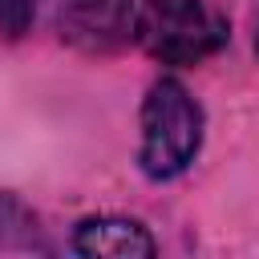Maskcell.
<instances>
[{
  "label": "cell",
  "instance_id": "6da1fadb",
  "mask_svg": "<svg viewBox=\"0 0 259 259\" xmlns=\"http://www.w3.org/2000/svg\"><path fill=\"white\" fill-rule=\"evenodd\" d=\"M202 146V109L198 101L170 77L154 81L142 101V146L138 166L146 178H174L182 174Z\"/></svg>",
  "mask_w": 259,
  "mask_h": 259
},
{
  "label": "cell",
  "instance_id": "277c9868",
  "mask_svg": "<svg viewBox=\"0 0 259 259\" xmlns=\"http://www.w3.org/2000/svg\"><path fill=\"white\" fill-rule=\"evenodd\" d=\"M73 251L77 255H109V259H150L158 247L146 235L142 223L134 219H85L73 235Z\"/></svg>",
  "mask_w": 259,
  "mask_h": 259
},
{
  "label": "cell",
  "instance_id": "7a4b0ae2",
  "mask_svg": "<svg viewBox=\"0 0 259 259\" xmlns=\"http://www.w3.org/2000/svg\"><path fill=\"white\" fill-rule=\"evenodd\" d=\"M142 49L162 65H198L227 45V16L210 0H142L134 16Z\"/></svg>",
  "mask_w": 259,
  "mask_h": 259
},
{
  "label": "cell",
  "instance_id": "5b68a950",
  "mask_svg": "<svg viewBox=\"0 0 259 259\" xmlns=\"http://www.w3.org/2000/svg\"><path fill=\"white\" fill-rule=\"evenodd\" d=\"M32 24V0H0V40L24 36Z\"/></svg>",
  "mask_w": 259,
  "mask_h": 259
},
{
  "label": "cell",
  "instance_id": "3957f363",
  "mask_svg": "<svg viewBox=\"0 0 259 259\" xmlns=\"http://www.w3.org/2000/svg\"><path fill=\"white\" fill-rule=\"evenodd\" d=\"M57 28L81 49H113L134 32L138 0H53Z\"/></svg>",
  "mask_w": 259,
  "mask_h": 259
},
{
  "label": "cell",
  "instance_id": "8992f818",
  "mask_svg": "<svg viewBox=\"0 0 259 259\" xmlns=\"http://www.w3.org/2000/svg\"><path fill=\"white\" fill-rule=\"evenodd\" d=\"M255 53H259V0H255Z\"/></svg>",
  "mask_w": 259,
  "mask_h": 259
}]
</instances>
